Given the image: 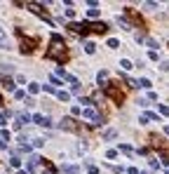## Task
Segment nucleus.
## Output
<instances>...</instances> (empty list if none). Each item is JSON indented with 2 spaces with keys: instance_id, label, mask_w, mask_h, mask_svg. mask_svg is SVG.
Masks as SVG:
<instances>
[{
  "instance_id": "obj_4",
  "label": "nucleus",
  "mask_w": 169,
  "mask_h": 174,
  "mask_svg": "<svg viewBox=\"0 0 169 174\" xmlns=\"http://www.w3.org/2000/svg\"><path fill=\"white\" fill-rule=\"evenodd\" d=\"M31 122H35V125H40V127H52V120H49V115H42V113H35V115H31Z\"/></svg>"
},
{
  "instance_id": "obj_18",
  "label": "nucleus",
  "mask_w": 169,
  "mask_h": 174,
  "mask_svg": "<svg viewBox=\"0 0 169 174\" xmlns=\"http://www.w3.org/2000/svg\"><path fill=\"white\" fill-rule=\"evenodd\" d=\"M117 24H120V26H125V31H132V24L127 21L125 17H117Z\"/></svg>"
},
{
  "instance_id": "obj_21",
  "label": "nucleus",
  "mask_w": 169,
  "mask_h": 174,
  "mask_svg": "<svg viewBox=\"0 0 169 174\" xmlns=\"http://www.w3.org/2000/svg\"><path fill=\"white\" fill-rule=\"evenodd\" d=\"M146 45H148V47H150V52H155V47H160V45H157V40H155V38H148V40H146Z\"/></svg>"
},
{
  "instance_id": "obj_7",
  "label": "nucleus",
  "mask_w": 169,
  "mask_h": 174,
  "mask_svg": "<svg viewBox=\"0 0 169 174\" xmlns=\"http://www.w3.org/2000/svg\"><path fill=\"white\" fill-rule=\"evenodd\" d=\"M59 127L66 130V132H78V122L73 120V118H64V120L59 122Z\"/></svg>"
},
{
  "instance_id": "obj_11",
  "label": "nucleus",
  "mask_w": 169,
  "mask_h": 174,
  "mask_svg": "<svg viewBox=\"0 0 169 174\" xmlns=\"http://www.w3.org/2000/svg\"><path fill=\"white\" fill-rule=\"evenodd\" d=\"M106 141H111V139H115L117 136V130H113V127H108V130H103V134H101Z\"/></svg>"
},
{
  "instance_id": "obj_28",
  "label": "nucleus",
  "mask_w": 169,
  "mask_h": 174,
  "mask_svg": "<svg viewBox=\"0 0 169 174\" xmlns=\"http://www.w3.org/2000/svg\"><path fill=\"white\" fill-rule=\"evenodd\" d=\"M106 158H108V160H113V158H117V151H115V148H111V151L106 153Z\"/></svg>"
},
{
  "instance_id": "obj_43",
  "label": "nucleus",
  "mask_w": 169,
  "mask_h": 174,
  "mask_svg": "<svg viewBox=\"0 0 169 174\" xmlns=\"http://www.w3.org/2000/svg\"><path fill=\"white\" fill-rule=\"evenodd\" d=\"M42 174H49V172H42Z\"/></svg>"
},
{
  "instance_id": "obj_13",
  "label": "nucleus",
  "mask_w": 169,
  "mask_h": 174,
  "mask_svg": "<svg viewBox=\"0 0 169 174\" xmlns=\"http://www.w3.org/2000/svg\"><path fill=\"white\" fill-rule=\"evenodd\" d=\"M54 94H56V99H59V101H64V104L70 101V94L66 92V90H59V92H54Z\"/></svg>"
},
{
  "instance_id": "obj_31",
  "label": "nucleus",
  "mask_w": 169,
  "mask_h": 174,
  "mask_svg": "<svg viewBox=\"0 0 169 174\" xmlns=\"http://www.w3.org/2000/svg\"><path fill=\"white\" fill-rule=\"evenodd\" d=\"M42 144H45V139H33V146H35V148H40Z\"/></svg>"
},
{
  "instance_id": "obj_14",
  "label": "nucleus",
  "mask_w": 169,
  "mask_h": 174,
  "mask_svg": "<svg viewBox=\"0 0 169 174\" xmlns=\"http://www.w3.org/2000/svg\"><path fill=\"white\" fill-rule=\"evenodd\" d=\"M24 122H31V115H28V113H16V125L21 127Z\"/></svg>"
},
{
  "instance_id": "obj_8",
  "label": "nucleus",
  "mask_w": 169,
  "mask_h": 174,
  "mask_svg": "<svg viewBox=\"0 0 169 174\" xmlns=\"http://www.w3.org/2000/svg\"><path fill=\"white\" fill-rule=\"evenodd\" d=\"M87 31H94V33H106L108 31V24L99 21V24H87Z\"/></svg>"
},
{
  "instance_id": "obj_30",
  "label": "nucleus",
  "mask_w": 169,
  "mask_h": 174,
  "mask_svg": "<svg viewBox=\"0 0 169 174\" xmlns=\"http://www.w3.org/2000/svg\"><path fill=\"white\" fill-rule=\"evenodd\" d=\"M70 113H73V115H80V113H82V108H80V106H73V108H70Z\"/></svg>"
},
{
  "instance_id": "obj_1",
  "label": "nucleus",
  "mask_w": 169,
  "mask_h": 174,
  "mask_svg": "<svg viewBox=\"0 0 169 174\" xmlns=\"http://www.w3.org/2000/svg\"><path fill=\"white\" fill-rule=\"evenodd\" d=\"M45 56H47V59H54V61H64V59H66V40H64L61 35H52Z\"/></svg>"
},
{
  "instance_id": "obj_22",
  "label": "nucleus",
  "mask_w": 169,
  "mask_h": 174,
  "mask_svg": "<svg viewBox=\"0 0 169 174\" xmlns=\"http://www.w3.org/2000/svg\"><path fill=\"white\" fill-rule=\"evenodd\" d=\"M10 139H12V134L7 130H0V141H10Z\"/></svg>"
},
{
  "instance_id": "obj_10",
  "label": "nucleus",
  "mask_w": 169,
  "mask_h": 174,
  "mask_svg": "<svg viewBox=\"0 0 169 174\" xmlns=\"http://www.w3.org/2000/svg\"><path fill=\"white\" fill-rule=\"evenodd\" d=\"M33 45H35L33 40H21V52H24V54H31V52H33Z\"/></svg>"
},
{
  "instance_id": "obj_40",
  "label": "nucleus",
  "mask_w": 169,
  "mask_h": 174,
  "mask_svg": "<svg viewBox=\"0 0 169 174\" xmlns=\"http://www.w3.org/2000/svg\"><path fill=\"white\" fill-rule=\"evenodd\" d=\"M165 134H167V136H169V125H167V127H165Z\"/></svg>"
},
{
  "instance_id": "obj_20",
  "label": "nucleus",
  "mask_w": 169,
  "mask_h": 174,
  "mask_svg": "<svg viewBox=\"0 0 169 174\" xmlns=\"http://www.w3.org/2000/svg\"><path fill=\"white\" fill-rule=\"evenodd\" d=\"M120 66L125 68V71H132V68H134V64H132L129 59H122V61H120Z\"/></svg>"
},
{
  "instance_id": "obj_25",
  "label": "nucleus",
  "mask_w": 169,
  "mask_h": 174,
  "mask_svg": "<svg viewBox=\"0 0 169 174\" xmlns=\"http://www.w3.org/2000/svg\"><path fill=\"white\" fill-rule=\"evenodd\" d=\"M87 17H89V19H96V17H99V10H96V7H89Z\"/></svg>"
},
{
  "instance_id": "obj_38",
  "label": "nucleus",
  "mask_w": 169,
  "mask_h": 174,
  "mask_svg": "<svg viewBox=\"0 0 169 174\" xmlns=\"http://www.w3.org/2000/svg\"><path fill=\"white\" fill-rule=\"evenodd\" d=\"M167 68H169V64H167V61H162V64H160V71H167Z\"/></svg>"
},
{
  "instance_id": "obj_9",
  "label": "nucleus",
  "mask_w": 169,
  "mask_h": 174,
  "mask_svg": "<svg viewBox=\"0 0 169 174\" xmlns=\"http://www.w3.org/2000/svg\"><path fill=\"white\" fill-rule=\"evenodd\" d=\"M0 82H2V85H5V87H7L10 92H16V85H14L12 78H5V75H0Z\"/></svg>"
},
{
  "instance_id": "obj_45",
  "label": "nucleus",
  "mask_w": 169,
  "mask_h": 174,
  "mask_svg": "<svg viewBox=\"0 0 169 174\" xmlns=\"http://www.w3.org/2000/svg\"><path fill=\"white\" fill-rule=\"evenodd\" d=\"M0 101H2V99H0Z\"/></svg>"
},
{
  "instance_id": "obj_16",
  "label": "nucleus",
  "mask_w": 169,
  "mask_h": 174,
  "mask_svg": "<svg viewBox=\"0 0 169 174\" xmlns=\"http://www.w3.org/2000/svg\"><path fill=\"white\" fill-rule=\"evenodd\" d=\"M10 45H7V35H5V31H2V26H0V50H7Z\"/></svg>"
},
{
  "instance_id": "obj_2",
  "label": "nucleus",
  "mask_w": 169,
  "mask_h": 174,
  "mask_svg": "<svg viewBox=\"0 0 169 174\" xmlns=\"http://www.w3.org/2000/svg\"><path fill=\"white\" fill-rule=\"evenodd\" d=\"M103 90H106V94L111 96V99H113V101H115V104H120V101L125 99V94H122V92H120V90H117V87H115V82H111V85H106Z\"/></svg>"
},
{
  "instance_id": "obj_42",
  "label": "nucleus",
  "mask_w": 169,
  "mask_h": 174,
  "mask_svg": "<svg viewBox=\"0 0 169 174\" xmlns=\"http://www.w3.org/2000/svg\"><path fill=\"white\" fill-rule=\"evenodd\" d=\"M139 174H148V172H139Z\"/></svg>"
},
{
  "instance_id": "obj_5",
  "label": "nucleus",
  "mask_w": 169,
  "mask_h": 174,
  "mask_svg": "<svg viewBox=\"0 0 169 174\" xmlns=\"http://www.w3.org/2000/svg\"><path fill=\"white\" fill-rule=\"evenodd\" d=\"M68 28L73 31V33H78V35H87L89 31H87V21H82V24H78V21H70Z\"/></svg>"
},
{
  "instance_id": "obj_41",
  "label": "nucleus",
  "mask_w": 169,
  "mask_h": 174,
  "mask_svg": "<svg viewBox=\"0 0 169 174\" xmlns=\"http://www.w3.org/2000/svg\"><path fill=\"white\" fill-rule=\"evenodd\" d=\"M16 174H28V172H24V169H19V172H16Z\"/></svg>"
},
{
  "instance_id": "obj_29",
  "label": "nucleus",
  "mask_w": 169,
  "mask_h": 174,
  "mask_svg": "<svg viewBox=\"0 0 169 174\" xmlns=\"http://www.w3.org/2000/svg\"><path fill=\"white\" fill-rule=\"evenodd\" d=\"M14 96H16V99H21V101H24V99H26V92H21V90H16V92H14Z\"/></svg>"
},
{
  "instance_id": "obj_44",
  "label": "nucleus",
  "mask_w": 169,
  "mask_h": 174,
  "mask_svg": "<svg viewBox=\"0 0 169 174\" xmlns=\"http://www.w3.org/2000/svg\"><path fill=\"white\" fill-rule=\"evenodd\" d=\"M167 174H169V167H167Z\"/></svg>"
},
{
  "instance_id": "obj_37",
  "label": "nucleus",
  "mask_w": 169,
  "mask_h": 174,
  "mask_svg": "<svg viewBox=\"0 0 169 174\" xmlns=\"http://www.w3.org/2000/svg\"><path fill=\"white\" fill-rule=\"evenodd\" d=\"M127 172H129V174H139V169H136V167H134V165H132V167H129V169H127Z\"/></svg>"
},
{
  "instance_id": "obj_33",
  "label": "nucleus",
  "mask_w": 169,
  "mask_h": 174,
  "mask_svg": "<svg viewBox=\"0 0 169 174\" xmlns=\"http://www.w3.org/2000/svg\"><path fill=\"white\" fill-rule=\"evenodd\" d=\"M82 92V87H80V82H78V85H73V94H80Z\"/></svg>"
},
{
  "instance_id": "obj_23",
  "label": "nucleus",
  "mask_w": 169,
  "mask_h": 174,
  "mask_svg": "<svg viewBox=\"0 0 169 174\" xmlns=\"http://www.w3.org/2000/svg\"><path fill=\"white\" fill-rule=\"evenodd\" d=\"M38 90H40V85H38V82H28V92H31V94H35Z\"/></svg>"
},
{
  "instance_id": "obj_36",
  "label": "nucleus",
  "mask_w": 169,
  "mask_h": 174,
  "mask_svg": "<svg viewBox=\"0 0 169 174\" xmlns=\"http://www.w3.org/2000/svg\"><path fill=\"white\" fill-rule=\"evenodd\" d=\"M160 111H162V115H169V106H160Z\"/></svg>"
},
{
  "instance_id": "obj_3",
  "label": "nucleus",
  "mask_w": 169,
  "mask_h": 174,
  "mask_svg": "<svg viewBox=\"0 0 169 174\" xmlns=\"http://www.w3.org/2000/svg\"><path fill=\"white\" fill-rule=\"evenodd\" d=\"M80 115H82V118H87V120H92V125H101V115H99L96 108H84Z\"/></svg>"
},
{
  "instance_id": "obj_15",
  "label": "nucleus",
  "mask_w": 169,
  "mask_h": 174,
  "mask_svg": "<svg viewBox=\"0 0 169 174\" xmlns=\"http://www.w3.org/2000/svg\"><path fill=\"white\" fill-rule=\"evenodd\" d=\"M120 153H125V155H132V158L136 155V151H134L132 146H127V144H120Z\"/></svg>"
},
{
  "instance_id": "obj_19",
  "label": "nucleus",
  "mask_w": 169,
  "mask_h": 174,
  "mask_svg": "<svg viewBox=\"0 0 169 174\" xmlns=\"http://www.w3.org/2000/svg\"><path fill=\"white\" fill-rule=\"evenodd\" d=\"M139 87H143V90H150V87H153V82L148 80V78H141V80H139Z\"/></svg>"
},
{
  "instance_id": "obj_17",
  "label": "nucleus",
  "mask_w": 169,
  "mask_h": 174,
  "mask_svg": "<svg viewBox=\"0 0 169 174\" xmlns=\"http://www.w3.org/2000/svg\"><path fill=\"white\" fill-rule=\"evenodd\" d=\"M84 52H87V54H94V52H96V45L87 40V42H84Z\"/></svg>"
},
{
  "instance_id": "obj_26",
  "label": "nucleus",
  "mask_w": 169,
  "mask_h": 174,
  "mask_svg": "<svg viewBox=\"0 0 169 174\" xmlns=\"http://www.w3.org/2000/svg\"><path fill=\"white\" fill-rule=\"evenodd\" d=\"M108 47H111V50H117V47H120V40L111 38V40H108Z\"/></svg>"
},
{
  "instance_id": "obj_6",
  "label": "nucleus",
  "mask_w": 169,
  "mask_h": 174,
  "mask_svg": "<svg viewBox=\"0 0 169 174\" xmlns=\"http://www.w3.org/2000/svg\"><path fill=\"white\" fill-rule=\"evenodd\" d=\"M26 7L31 10V12H35V14H40V17H45V19L52 24V19L47 17V10H42V5H38V2H26Z\"/></svg>"
},
{
  "instance_id": "obj_12",
  "label": "nucleus",
  "mask_w": 169,
  "mask_h": 174,
  "mask_svg": "<svg viewBox=\"0 0 169 174\" xmlns=\"http://www.w3.org/2000/svg\"><path fill=\"white\" fill-rule=\"evenodd\" d=\"M59 172L61 174H78V167H75V165H61Z\"/></svg>"
},
{
  "instance_id": "obj_27",
  "label": "nucleus",
  "mask_w": 169,
  "mask_h": 174,
  "mask_svg": "<svg viewBox=\"0 0 169 174\" xmlns=\"http://www.w3.org/2000/svg\"><path fill=\"white\" fill-rule=\"evenodd\" d=\"M10 165H12V167H21V158H16V155H14L12 160H10Z\"/></svg>"
},
{
  "instance_id": "obj_39",
  "label": "nucleus",
  "mask_w": 169,
  "mask_h": 174,
  "mask_svg": "<svg viewBox=\"0 0 169 174\" xmlns=\"http://www.w3.org/2000/svg\"><path fill=\"white\" fill-rule=\"evenodd\" d=\"M5 148H7V146H5V141H0V151H5Z\"/></svg>"
},
{
  "instance_id": "obj_35",
  "label": "nucleus",
  "mask_w": 169,
  "mask_h": 174,
  "mask_svg": "<svg viewBox=\"0 0 169 174\" xmlns=\"http://www.w3.org/2000/svg\"><path fill=\"white\" fill-rule=\"evenodd\" d=\"M87 169H89V174H99V167H94V165H89Z\"/></svg>"
},
{
  "instance_id": "obj_24",
  "label": "nucleus",
  "mask_w": 169,
  "mask_h": 174,
  "mask_svg": "<svg viewBox=\"0 0 169 174\" xmlns=\"http://www.w3.org/2000/svg\"><path fill=\"white\" fill-rule=\"evenodd\" d=\"M64 14H66L68 19H73V17H75V10H73L70 5H66V10H64Z\"/></svg>"
},
{
  "instance_id": "obj_32",
  "label": "nucleus",
  "mask_w": 169,
  "mask_h": 174,
  "mask_svg": "<svg viewBox=\"0 0 169 174\" xmlns=\"http://www.w3.org/2000/svg\"><path fill=\"white\" fill-rule=\"evenodd\" d=\"M49 82H52V87H54V85H61V80H59L56 75H52V78H49Z\"/></svg>"
},
{
  "instance_id": "obj_34",
  "label": "nucleus",
  "mask_w": 169,
  "mask_h": 174,
  "mask_svg": "<svg viewBox=\"0 0 169 174\" xmlns=\"http://www.w3.org/2000/svg\"><path fill=\"white\" fill-rule=\"evenodd\" d=\"M24 101H26V106L31 108V106H35V101H33V99H31V96H26V99H24Z\"/></svg>"
}]
</instances>
